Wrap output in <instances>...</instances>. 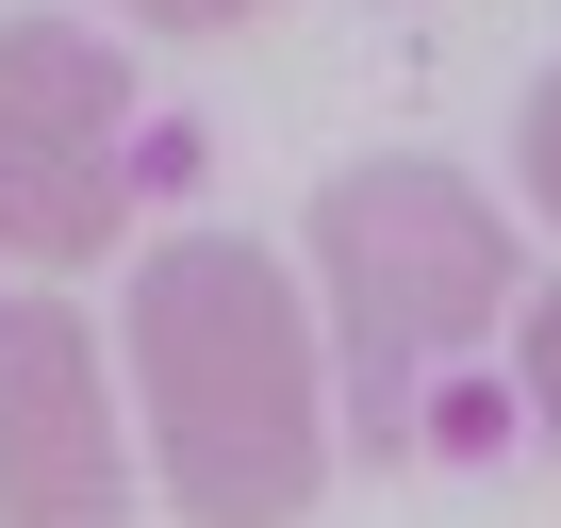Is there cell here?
Wrapping results in <instances>:
<instances>
[{"label": "cell", "mask_w": 561, "mask_h": 528, "mask_svg": "<svg viewBox=\"0 0 561 528\" xmlns=\"http://www.w3.org/2000/svg\"><path fill=\"white\" fill-rule=\"evenodd\" d=\"M116 18H149V34H248L264 0H116Z\"/></svg>", "instance_id": "52a82bcc"}, {"label": "cell", "mask_w": 561, "mask_h": 528, "mask_svg": "<svg viewBox=\"0 0 561 528\" xmlns=\"http://www.w3.org/2000/svg\"><path fill=\"white\" fill-rule=\"evenodd\" d=\"M133 397H149L182 528H298L314 512V479H331L314 314L248 231H165L133 264Z\"/></svg>", "instance_id": "6da1fadb"}, {"label": "cell", "mask_w": 561, "mask_h": 528, "mask_svg": "<svg viewBox=\"0 0 561 528\" xmlns=\"http://www.w3.org/2000/svg\"><path fill=\"white\" fill-rule=\"evenodd\" d=\"M0 528H133L116 380L67 298H0Z\"/></svg>", "instance_id": "277c9868"}, {"label": "cell", "mask_w": 561, "mask_h": 528, "mask_svg": "<svg viewBox=\"0 0 561 528\" xmlns=\"http://www.w3.org/2000/svg\"><path fill=\"white\" fill-rule=\"evenodd\" d=\"M528 413H545V446H561V282L528 298Z\"/></svg>", "instance_id": "8992f818"}, {"label": "cell", "mask_w": 561, "mask_h": 528, "mask_svg": "<svg viewBox=\"0 0 561 528\" xmlns=\"http://www.w3.org/2000/svg\"><path fill=\"white\" fill-rule=\"evenodd\" d=\"M512 149H528V198H545V215H561V67H545V83H528V116H512Z\"/></svg>", "instance_id": "5b68a950"}, {"label": "cell", "mask_w": 561, "mask_h": 528, "mask_svg": "<svg viewBox=\"0 0 561 528\" xmlns=\"http://www.w3.org/2000/svg\"><path fill=\"white\" fill-rule=\"evenodd\" d=\"M0 248L18 264L116 248V50L83 18H0Z\"/></svg>", "instance_id": "3957f363"}, {"label": "cell", "mask_w": 561, "mask_h": 528, "mask_svg": "<svg viewBox=\"0 0 561 528\" xmlns=\"http://www.w3.org/2000/svg\"><path fill=\"white\" fill-rule=\"evenodd\" d=\"M314 282H331L347 413H364V446H397L430 413V364H462L512 314V215L462 165H347L314 198Z\"/></svg>", "instance_id": "7a4b0ae2"}]
</instances>
